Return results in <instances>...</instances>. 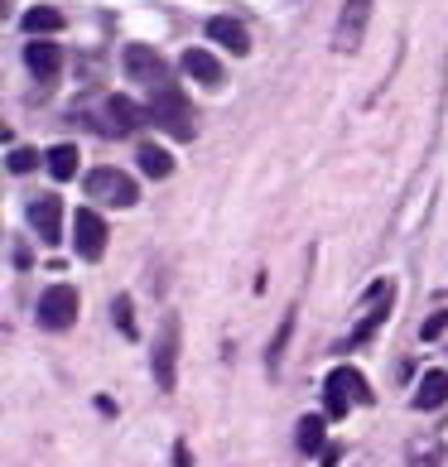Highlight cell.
I'll return each mask as SVG.
<instances>
[{
	"label": "cell",
	"mask_w": 448,
	"mask_h": 467,
	"mask_svg": "<svg viewBox=\"0 0 448 467\" xmlns=\"http://www.w3.org/2000/svg\"><path fill=\"white\" fill-rule=\"evenodd\" d=\"M150 120L154 126H164L174 140H193V107L183 101V92L179 88H154V97H150Z\"/></svg>",
	"instance_id": "cell-1"
},
{
	"label": "cell",
	"mask_w": 448,
	"mask_h": 467,
	"mask_svg": "<svg viewBox=\"0 0 448 467\" xmlns=\"http://www.w3.org/2000/svg\"><path fill=\"white\" fill-rule=\"evenodd\" d=\"M323 400H328V414H333V420H342V414H348L352 405H367L371 390H367V380H361L357 367H338V371H328Z\"/></svg>",
	"instance_id": "cell-2"
},
{
	"label": "cell",
	"mask_w": 448,
	"mask_h": 467,
	"mask_svg": "<svg viewBox=\"0 0 448 467\" xmlns=\"http://www.w3.org/2000/svg\"><path fill=\"white\" fill-rule=\"evenodd\" d=\"M78 308H82V299H78L73 285H48V289L39 294V323L48 327V333L73 327V323H78Z\"/></svg>",
	"instance_id": "cell-3"
},
{
	"label": "cell",
	"mask_w": 448,
	"mask_h": 467,
	"mask_svg": "<svg viewBox=\"0 0 448 467\" xmlns=\"http://www.w3.org/2000/svg\"><path fill=\"white\" fill-rule=\"evenodd\" d=\"M88 193H92L97 202L130 207L135 198H141V188H135V179H130V174H120V169L101 164V169H92V174H88Z\"/></svg>",
	"instance_id": "cell-4"
},
{
	"label": "cell",
	"mask_w": 448,
	"mask_h": 467,
	"mask_svg": "<svg viewBox=\"0 0 448 467\" xmlns=\"http://www.w3.org/2000/svg\"><path fill=\"white\" fill-rule=\"evenodd\" d=\"M73 246H78L82 261H101V251H107V222H101V213L78 207V217H73Z\"/></svg>",
	"instance_id": "cell-5"
},
{
	"label": "cell",
	"mask_w": 448,
	"mask_h": 467,
	"mask_svg": "<svg viewBox=\"0 0 448 467\" xmlns=\"http://www.w3.org/2000/svg\"><path fill=\"white\" fill-rule=\"evenodd\" d=\"M174 380H179V318H169L160 333V348H154V386L174 390Z\"/></svg>",
	"instance_id": "cell-6"
},
{
	"label": "cell",
	"mask_w": 448,
	"mask_h": 467,
	"mask_svg": "<svg viewBox=\"0 0 448 467\" xmlns=\"http://www.w3.org/2000/svg\"><path fill=\"white\" fill-rule=\"evenodd\" d=\"M126 73H130L135 82H145V88H164L169 67H164V58L154 54L150 44H130V48H126Z\"/></svg>",
	"instance_id": "cell-7"
},
{
	"label": "cell",
	"mask_w": 448,
	"mask_h": 467,
	"mask_svg": "<svg viewBox=\"0 0 448 467\" xmlns=\"http://www.w3.org/2000/svg\"><path fill=\"white\" fill-rule=\"evenodd\" d=\"M367 299H371V308H367V314H361V323L352 327L348 348H361V342H367V337L376 333V327L386 323V314H391V299H395V289H391V280H381V285H376V289L367 294Z\"/></svg>",
	"instance_id": "cell-8"
},
{
	"label": "cell",
	"mask_w": 448,
	"mask_h": 467,
	"mask_svg": "<svg viewBox=\"0 0 448 467\" xmlns=\"http://www.w3.org/2000/svg\"><path fill=\"white\" fill-rule=\"evenodd\" d=\"M29 227L39 232V241L58 246V236H63V202H58L54 193L34 198V202H29Z\"/></svg>",
	"instance_id": "cell-9"
},
{
	"label": "cell",
	"mask_w": 448,
	"mask_h": 467,
	"mask_svg": "<svg viewBox=\"0 0 448 467\" xmlns=\"http://www.w3.org/2000/svg\"><path fill=\"white\" fill-rule=\"evenodd\" d=\"M371 5L376 0H348V5H342V20H338V48L342 54H352V48L361 44L367 20H371Z\"/></svg>",
	"instance_id": "cell-10"
},
{
	"label": "cell",
	"mask_w": 448,
	"mask_h": 467,
	"mask_svg": "<svg viewBox=\"0 0 448 467\" xmlns=\"http://www.w3.org/2000/svg\"><path fill=\"white\" fill-rule=\"evenodd\" d=\"M150 120V107H135L130 97H111L107 101V126L116 130V135H130V130H141Z\"/></svg>",
	"instance_id": "cell-11"
},
{
	"label": "cell",
	"mask_w": 448,
	"mask_h": 467,
	"mask_svg": "<svg viewBox=\"0 0 448 467\" xmlns=\"http://www.w3.org/2000/svg\"><path fill=\"white\" fill-rule=\"evenodd\" d=\"M58 63H63L58 44H48V39H29V44H25V67H29V73L39 78V82L54 78V73H58Z\"/></svg>",
	"instance_id": "cell-12"
},
{
	"label": "cell",
	"mask_w": 448,
	"mask_h": 467,
	"mask_svg": "<svg viewBox=\"0 0 448 467\" xmlns=\"http://www.w3.org/2000/svg\"><path fill=\"white\" fill-rule=\"evenodd\" d=\"M179 67H183L193 82H203V88H222V63H217L213 54H203V48H188Z\"/></svg>",
	"instance_id": "cell-13"
},
{
	"label": "cell",
	"mask_w": 448,
	"mask_h": 467,
	"mask_svg": "<svg viewBox=\"0 0 448 467\" xmlns=\"http://www.w3.org/2000/svg\"><path fill=\"white\" fill-rule=\"evenodd\" d=\"M208 34H213V44L227 48V54H246L251 48V34L241 29V20H232V15H217V20L208 25Z\"/></svg>",
	"instance_id": "cell-14"
},
{
	"label": "cell",
	"mask_w": 448,
	"mask_h": 467,
	"mask_svg": "<svg viewBox=\"0 0 448 467\" xmlns=\"http://www.w3.org/2000/svg\"><path fill=\"white\" fill-rule=\"evenodd\" d=\"M443 400H448V371H424L415 390V410H439Z\"/></svg>",
	"instance_id": "cell-15"
},
{
	"label": "cell",
	"mask_w": 448,
	"mask_h": 467,
	"mask_svg": "<svg viewBox=\"0 0 448 467\" xmlns=\"http://www.w3.org/2000/svg\"><path fill=\"white\" fill-rule=\"evenodd\" d=\"M25 29L34 34V39H48L54 29H63V15L48 10V5H34V10H25Z\"/></svg>",
	"instance_id": "cell-16"
},
{
	"label": "cell",
	"mask_w": 448,
	"mask_h": 467,
	"mask_svg": "<svg viewBox=\"0 0 448 467\" xmlns=\"http://www.w3.org/2000/svg\"><path fill=\"white\" fill-rule=\"evenodd\" d=\"M141 169L150 179H169L174 174V160H169V150H160V145H141Z\"/></svg>",
	"instance_id": "cell-17"
},
{
	"label": "cell",
	"mask_w": 448,
	"mask_h": 467,
	"mask_svg": "<svg viewBox=\"0 0 448 467\" xmlns=\"http://www.w3.org/2000/svg\"><path fill=\"white\" fill-rule=\"evenodd\" d=\"M48 174H54V179H73L78 174V145H54V150H48Z\"/></svg>",
	"instance_id": "cell-18"
},
{
	"label": "cell",
	"mask_w": 448,
	"mask_h": 467,
	"mask_svg": "<svg viewBox=\"0 0 448 467\" xmlns=\"http://www.w3.org/2000/svg\"><path fill=\"white\" fill-rule=\"evenodd\" d=\"M299 448H304V453H318V448H323V420H318V414L299 420Z\"/></svg>",
	"instance_id": "cell-19"
},
{
	"label": "cell",
	"mask_w": 448,
	"mask_h": 467,
	"mask_svg": "<svg viewBox=\"0 0 448 467\" xmlns=\"http://www.w3.org/2000/svg\"><path fill=\"white\" fill-rule=\"evenodd\" d=\"M289 333H295V308L285 314V323H280V333H275V342H270V371H280V357H285V342H289Z\"/></svg>",
	"instance_id": "cell-20"
},
{
	"label": "cell",
	"mask_w": 448,
	"mask_h": 467,
	"mask_svg": "<svg viewBox=\"0 0 448 467\" xmlns=\"http://www.w3.org/2000/svg\"><path fill=\"white\" fill-rule=\"evenodd\" d=\"M111 318H116V327H120V333H126V337H135V308H130V299H126V294H120V299H116Z\"/></svg>",
	"instance_id": "cell-21"
},
{
	"label": "cell",
	"mask_w": 448,
	"mask_h": 467,
	"mask_svg": "<svg viewBox=\"0 0 448 467\" xmlns=\"http://www.w3.org/2000/svg\"><path fill=\"white\" fill-rule=\"evenodd\" d=\"M34 164H39V154H34V150H10V174H29Z\"/></svg>",
	"instance_id": "cell-22"
},
{
	"label": "cell",
	"mask_w": 448,
	"mask_h": 467,
	"mask_svg": "<svg viewBox=\"0 0 448 467\" xmlns=\"http://www.w3.org/2000/svg\"><path fill=\"white\" fill-rule=\"evenodd\" d=\"M443 327H448V308H443V314H434V318H424L420 337H424V342H434V337H443Z\"/></svg>",
	"instance_id": "cell-23"
}]
</instances>
